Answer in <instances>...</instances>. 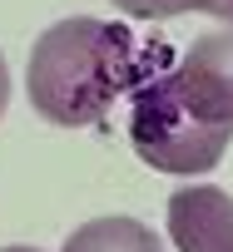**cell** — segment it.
Listing matches in <instances>:
<instances>
[{"label": "cell", "instance_id": "obj_1", "mask_svg": "<svg viewBox=\"0 0 233 252\" xmlns=\"http://www.w3.org/2000/svg\"><path fill=\"white\" fill-rule=\"evenodd\" d=\"M159 64L164 50L159 45L139 50L124 25L70 15L35 40L25 89L40 119L60 124V129H89L114 109V99L134 94Z\"/></svg>", "mask_w": 233, "mask_h": 252}, {"label": "cell", "instance_id": "obj_2", "mask_svg": "<svg viewBox=\"0 0 233 252\" xmlns=\"http://www.w3.org/2000/svg\"><path fill=\"white\" fill-rule=\"evenodd\" d=\"M129 144L134 154L159 168V173H208L228 144H233V124H213L203 119L174 84V74L154 69L134 94H129Z\"/></svg>", "mask_w": 233, "mask_h": 252}, {"label": "cell", "instance_id": "obj_3", "mask_svg": "<svg viewBox=\"0 0 233 252\" xmlns=\"http://www.w3.org/2000/svg\"><path fill=\"white\" fill-rule=\"evenodd\" d=\"M179 94L213 124H233V25L198 35L169 69Z\"/></svg>", "mask_w": 233, "mask_h": 252}, {"label": "cell", "instance_id": "obj_4", "mask_svg": "<svg viewBox=\"0 0 233 252\" xmlns=\"http://www.w3.org/2000/svg\"><path fill=\"white\" fill-rule=\"evenodd\" d=\"M169 237L179 252H233V198L213 183L169 193Z\"/></svg>", "mask_w": 233, "mask_h": 252}, {"label": "cell", "instance_id": "obj_5", "mask_svg": "<svg viewBox=\"0 0 233 252\" xmlns=\"http://www.w3.org/2000/svg\"><path fill=\"white\" fill-rule=\"evenodd\" d=\"M60 252H169V247L139 218H89L65 237Z\"/></svg>", "mask_w": 233, "mask_h": 252}, {"label": "cell", "instance_id": "obj_6", "mask_svg": "<svg viewBox=\"0 0 233 252\" xmlns=\"http://www.w3.org/2000/svg\"><path fill=\"white\" fill-rule=\"evenodd\" d=\"M109 5H119L134 20H174V15H189V10H203L208 15L213 0H109Z\"/></svg>", "mask_w": 233, "mask_h": 252}, {"label": "cell", "instance_id": "obj_7", "mask_svg": "<svg viewBox=\"0 0 233 252\" xmlns=\"http://www.w3.org/2000/svg\"><path fill=\"white\" fill-rule=\"evenodd\" d=\"M5 104H10V64L0 55V119H5Z\"/></svg>", "mask_w": 233, "mask_h": 252}, {"label": "cell", "instance_id": "obj_8", "mask_svg": "<svg viewBox=\"0 0 233 252\" xmlns=\"http://www.w3.org/2000/svg\"><path fill=\"white\" fill-rule=\"evenodd\" d=\"M208 15H213V20H223V25H233V0H213Z\"/></svg>", "mask_w": 233, "mask_h": 252}, {"label": "cell", "instance_id": "obj_9", "mask_svg": "<svg viewBox=\"0 0 233 252\" xmlns=\"http://www.w3.org/2000/svg\"><path fill=\"white\" fill-rule=\"evenodd\" d=\"M0 252H40V247H0Z\"/></svg>", "mask_w": 233, "mask_h": 252}]
</instances>
